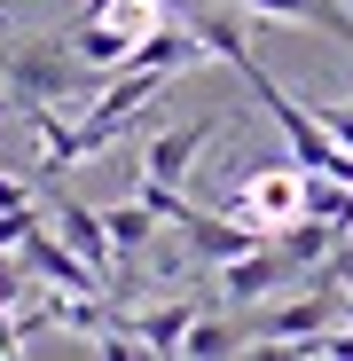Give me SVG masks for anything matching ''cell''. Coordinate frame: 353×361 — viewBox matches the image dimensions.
Listing matches in <instances>:
<instances>
[{
  "instance_id": "obj_1",
  "label": "cell",
  "mask_w": 353,
  "mask_h": 361,
  "mask_svg": "<svg viewBox=\"0 0 353 361\" xmlns=\"http://www.w3.org/2000/svg\"><path fill=\"white\" fill-rule=\"evenodd\" d=\"M228 212H235V220H252L259 235H275L283 220H299V212H306V165H299V157L252 165V173L228 189Z\"/></svg>"
},
{
  "instance_id": "obj_2",
  "label": "cell",
  "mask_w": 353,
  "mask_h": 361,
  "mask_svg": "<svg viewBox=\"0 0 353 361\" xmlns=\"http://www.w3.org/2000/svg\"><path fill=\"white\" fill-rule=\"evenodd\" d=\"M8 87L32 94V102H94L102 71L87 63V55H71V39L63 47H16L8 55Z\"/></svg>"
},
{
  "instance_id": "obj_3",
  "label": "cell",
  "mask_w": 353,
  "mask_h": 361,
  "mask_svg": "<svg viewBox=\"0 0 353 361\" xmlns=\"http://www.w3.org/2000/svg\"><path fill=\"white\" fill-rule=\"evenodd\" d=\"M283 283H299V267L283 259L275 235H259L252 252H235V259L220 267V298H228V307H259V298H267V290H283Z\"/></svg>"
},
{
  "instance_id": "obj_4",
  "label": "cell",
  "mask_w": 353,
  "mask_h": 361,
  "mask_svg": "<svg viewBox=\"0 0 353 361\" xmlns=\"http://www.w3.org/2000/svg\"><path fill=\"white\" fill-rule=\"evenodd\" d=\"M16 259H24V267H32V283H47V290H102V283H110V275H94V267L63 244V235H47V228H32V235H24Z\"/></svg>"
},
{
  "instance_id": "obj_5",
  "label": "cell",
  "mask_w": 353,
  "mask_h": 361,
  "mask_svg": "<svg viewBox=\"0 0 353 361\" xmlns=\"http://www.w3.org/2000/svg\"><path fill=\"white\" fill-rule=\"evenodd\" d=\"M47 212H55V235H63V244H71L94 275H110V267H118V244H110V228H102V212H94V204H79V197L55 189V197H47Z\"/></svg>"
},
{
  "instance_id": "obj_6",
  "label": "cell",
  "mask_w": 353,
  "mask_h": 361,
  "mask_svg": "<svg viewBox=\"0 0 353 361\" xmlns=\"http://www.w3.org/2000/svg\"><path fill=\"white\" fill-rule=\"evenodd\" d=\"M181 235H189V252L212 259V267H228L235 252H252V244H259V228H252V220H235V212H204V204L181 220Z\"/></svg>"
},
{
  "instance_id": "obj_7",
  "label": "cell",
  "mask_w": 353,
  "mask_h": 361,
  "mask_svg": "<svg viewBox=\"0 0 353 361\" xmlns=\"http://www.w3.org/2000/svg\"><path fill=\"white\" fill-rule=\"evenodd\" d=\"M345 307H337V298L330 290H314V298H290V307H275V314H259L244 338H267V345H299V338H314V330H330Z\"/></svg>"
},
{
  "instance_id": "obj_8",
  "label": "cell",
  "mask_w": 353,
  "mask_h": 361,
  "mask_svg": "<svg viewBox=\"0 0 353 361\" xmlns=\"http://www.w3.org/2000/svg\"><path fill=\"white\" fill-rule=\"evenodd\" d=\"M212 134H220V118H189V126H165V134L142 149V173H157V180H181Z\"/></svg>"
},
{
  "instance_id": "obj_9",
  "label": "cell",
  "mask_w": 353,
  "mask_h": 361,
  "mask_svg": "<svg viewBox=\"0 0 353 361\" xmlns=\"http://www.w3.org/2000/svg\"><path fill=\"white\" fill-rule=\"evenodd\" d=\"M189 322H197V307H189V298H173V307H149V314H126V330L142 338V353H181Z\"/></svg>"
},
{
  "instance_id": "obj_10",
  "label": "cell",
  "mask_w": 353,
  "mask_h": 361,
  "mask_svg": "<svg viewBox=\"0 0 353 361\" xmlns=\"http://www.w3.org/2000/svg\"><path fill=\"white\" fill-rule=\"evenodd\" d=\"M71 55H87V63L110 79V71H126V55H134V32H118V24H71Z\"/></svg>"
},
{
  "instance_id": "obj_11",
  "label": "cell",
  "mask_w": 353,
  "mask_h": 361,
  "mask_svg": "<svg viewBox=\"0 0 353 361\" xmlns=\"http://www.w3.org/2000/svg\"><path fill=\"white\" fill-rule=\"evenodd\" d=\"M102 228H110V244H118V259H126V252H142L149 244V235H157V212L134 197V204H110L102 212Z\"/></svg>"
},
{
  "instance_id": "obj_12",
  "label": "cell",
  "mask_w": 353,
  "mask_h": 361,
  "mask_svg": "<svg viewBox=\"0 0 353 361\" xmlns=\"http://www.w3.org/2000/svg\"><path fill=\"white\" fill-rule=\"evenodd\" d=\"M244 345V330L235 322H220V314H204L197 307V322H189V338H181V353H197V361H212V353H235Z\"/></svg>"
},
{
  "instance_id": "obj_13",
  "label": "cell",
  "mask_w": 353,
  "mask_h": 361,
  "mask_svg": "<svg viewBox=\"0 0 353 361\" xmlns=\"http://www.w3.org/2000/svg\"><path fill=\"white\" fill-rule=\"evenodd\" d=\"M134 197H142V204H149V212H157L165 228H181V220L197 212V204L181 197V180H157V173H142V189H134Z\"/></svg>"
},
{
  "instance_id": "obj_14",
  "label": "cell",
  "mask_w": 353,
  "mask_h": 361,
  "mask_svg": "<svg viewBox=\"0 0 353 361\" xmlns=\"http://www.w3.org/2000/svg\"><path fill=\"white\" fill-rule=\"evenodd\" d=\"M32 228H39V212H32V204H16V212H0V252H16V244H24Z\"/></svg>"
},
{
  "instance_id": "obj_15",
  "label": "cell",
  "mask_w": 353,
  "mask_h": 361,
  "mask_svg": "<svg viewBox=\"0 0 353 361\" xmlns=\"http://www.w3.org/2000/svg\"><path fill=\"white\" fill-rule=\"evenodd\" d=\"M16 204H32V180H24V173H8V165H0V212H16Z\"/></svg>"
},
{
  "instance_id": "obj_16",
  "label": "cell",
  "mask_w": 353,
  "mask_h": 361,
  "mask_svg": "<svg viewBox=\"0 0 353 361\" xmlns=\"http://www.w3.org/2000/svg\"><path fill=\"white\" fill-rule=\"evenodd\" d=\"M345 330H353V290H345Z\"/></svg>"
},
{
  "instance_id": "obj_17",
  "label": "cell",
  "mask_w": 353,
  "mask_h": 361,
  "mask_svg": "<svg viewBox=\"0 0 353 361\" xmlns=\"http://www.w3.org/2000/svg\"><path fill=\"white\" fill-rule=\"evenodd\" d=\"M345 8H353V0H345Z\"/></svg>"
}]
</instances>
